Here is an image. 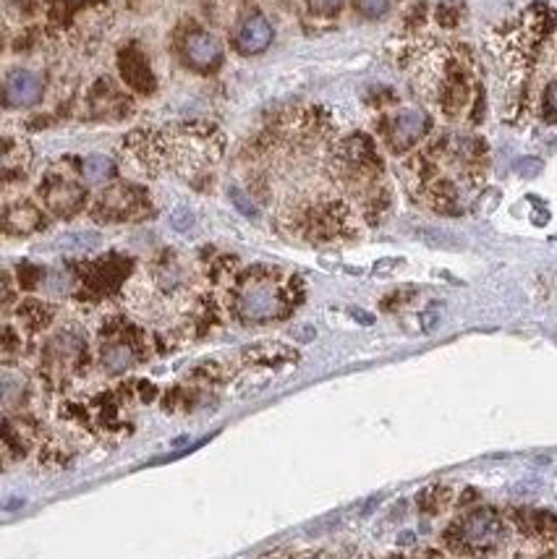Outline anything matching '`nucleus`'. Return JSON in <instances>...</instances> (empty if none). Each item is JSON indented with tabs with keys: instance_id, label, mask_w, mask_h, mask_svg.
Listing matches in <instances>:
<instances>
[{
	"instance_id": "1",
	"label": "nucleus",
	"mask_w": 557,
	"mask_h": 559,
	"mask_svg": "<svg viewBox=\"0 0 557 559\" xmlns=\"http://www.w3.org/2000/svg\"><path fill=\"white\" fill-rule=\"evenodd\" d=\"M416 82L429 103L448 118H459L476 92L474 61L466 48L429 43L416 52Z\"/></svg>"
},
{
	"instance_id": "19",
	"label": "nucleus",
	"mask_w": 557,
	"mask_h": 559,
	"mask_svg": "<svg viewBox=\"0 0 557 559\" xmlns=\"http://www.w3.org/2000/svg\"><path fill=\"white\" fill-rule=\"evenodd\" d=\"M228 197H230V202H234V207L238 212H244V215H247V217H257V207H254V204H251V199L244 194L241 189H238V186H234V189L228 191Z\"/></svg>"
},
{
	"instance_id": "18",
	"label": "nucleus",
	"mask_w": 557,
	"mask_h": 559,
	"mask_svg": "<svg viewBox=\"0 0 557 559\" xmlns=\"http://www.w3.org/2000/svg\"><path fill=\"white\" fill-rule=\"evenodd\" d=\"M459 19H461V5L459 3H442V5H437V22H440L442 26H455L459 24Z\"/></svg>"
},
{
	"instance_id": "2",
	"label": "nucleus",
	"mask_w": 557,
	"mask_h": 559,
	"mask_svg": "<svg viewBox=\"0 0 557 559\" xmlns=\"http://www.w3.org/2000/svg\"><path fill=\"white\" fill-rule=\"evenodd\" d=\"M508 525L493 508L471 510L448 528L446 542L459 557H489L506 544Z\"/></svg>"
},
{
	"instance_id": "17",
	"label": "nucleus",
	"mask_w": 557,
	"mask_h": 559,
	"mask_svg": "<svg viewBox=\"0 0 557 559\" xmlns=\"http://www.w3.org/2000/svg\"><path fill=\"white\" fill-rule=\"evenodd\" d=\"M393 9V0H356V11L364 19H382Z\"/></svg>"
},
{
	"instance_id": "10",
	"label": "nucleus",
	"mask_w": 557,
	"mask_h": 559,
	"mask_svg": "<svg viewBox=\"0 0 557 559\" xmlns=\"http://www.w3.org/2000/svg\"><path fill=\"white\" fill-rule=\"evenodd\" d=\"M118 69H121L123 82L137 92H152L155 90V76L150 71V61L144 58V52L137 48V45H129V48L121 50L118 56Z\"/></svg>"
},
{
	"instance_id": "23",
	"label": "nucleus",
	"mask_w": 557,
	"mask_h": 559,
	"mask_svg": "<svg viewBox=\"0 0 557 559\" xmlns=\"http://www.w3.org/2000/svg\"><path fill=\"white\" fill-rule=\"evenodd\" d=\"M545 105H547V110L553 112V118H557V82H553L545 90Z\"/></svg>"
},
{
	"instance_id": "3",
	"label": "nucleus",
	"mask_w": 557,
	"mask_h": 559,
	"mask_svg": "<svg viewBox=\"0 0 557 559\" xmlns=\"http://www.w3.org/2000/svg\"><path fill=\"white\" fill-rule=\"evenodd\" d=\"M288 293L277 285L273 277H249L244 280L236 293L234 309L241 322L247 324H268L288 314Z\"/></svg>"
},
{
	"instance_id": "9",
	"label": "nucleus",
	"mask_w": 557,
	"mask_h": 559,
	"mask_svg": "<svg viewBox=\"0 0 557 559\" xmlns=\"http://www.w3.org/2000/svg\"><path fill=\"white\" fill-rule=\"evenodd\" d=\"M270 43H273V26L262 13H251L236 29V50L244 56H257V52L268 50Z\"/></svg>"
},
{
	"instance_id": "21",
	"label": "nucleus",
	"mask_w": 557,
	"mask_h": 559,
	"mask_svg": "<svg viewBox=\"0 0 557 559\" xmlns=\"http://www.w3.org/2000/svg\"><path fill=\"white\" fill-rule=\"evenodd\" d=\"M170 219H174L176 230H189L191 225H194V215H191V212L183 210V207H178Z\"/></svg>"
},
{
	"instance_id": "11",
	"label": "nucleus",
	"mask_w": 557,
	"mask_h": 559,
	"mask_svg": "<svg viewBox=\"0 0 557 559\" xmlns=\"http://www.w3.org/2000/svg\"><path fill=\"white\" fill-rule=\"evenodd\" d=\"M99 361H103V369H108L110 374H121V371L131 369L137 364V348L129 341L116 337V341L103 345Z\"/></svg>"
},
{
	"instance_id": "6",
	"label": "nucleus",
	"mask_w": 557,
	"mask_h": 559,
	"mask_svg": "<svg viewBox=\"0 0 557 559\" xmlns=\"http://www.w3.org/2000/svg\"><path fill=\"white\" fill-rule=\"evenodd\" d=\"M39 194H43L45 207L58 217H74L76 212L84 210V202H87V191L82 186L58 176H50L43 183V189H39Z\"/></svg>"
},
{
	"instance_id": "7",
	"label": "nucleus",
	"mask_w": 557,
	"mask_h": 559,
	"mask_svg": "<svg viewBox=\"0 0 557 559\" xmlns=\"http://www.w3.org/2000/svg\"><path fill=\"white\" fill-rule=\"evenodd\" d=\"M183 56L194 69H215L223 58V45L210 32L194 29L183 37Z\"/></svg>"
},
{
	"instance_id": "13",
	"label": "nucleus",
	"mask_w": 557,
	"mask_h": 559,
	"mask_svg": "<svg viewBox=\"0 0 557 559\" xmlns=\"http://www.w3.org/2000/svg\"><path fill=\"white\" fill-rule=\"evenodd\" d=\"M244 358H247V361H251V364L277 366V364L296 361V353L288 350L281 343H273V345H254V348L244 350Z\"/></svg>"
},
{
	"instance_id": "20",
	"label": "nucleus",
	"mask_w": 557,
	"mask_h": 559,
	"mask_svg": "<svg viewBox=\"0 0 557 559\" xmlns=\"http://www.w3.org/2000/svg\"><path fill=\"white\" fill-rule=\"evenodd\" d=\"M341 3L343 0H307L309 11L315 13V16H335V13L341 11Z\"/></svg>"
},
{
	"instance_id": "16",
	"label": "nucleus",
	"mask_w": 557,
	"mask_h": 559,
	"mask_svg": "<svg viewBox=\"0 0 557 559\" xmlns=\"http://www.w3.org/2000/svg\"><path fill=\"white\" fill-rule=\"evenodd\" d=\"M264 559H343L330 549H294V551H275Z\"/></svg>"
},
{
	"instance_id": "8",
	"label": "nucleus",
	"mask_w": 557,
	"mask_h": 559,
	"mask_svg": "<svg viewBox=\"0 0 557 559\" xmlns=\"http://www.w3.org/2000/svg\"><path fill=\"white\" fill-rule=\"evenodd\" d=\"M39 97H43V82L37 73L16 69L5 76V105L9 108H29L39 103Z\"/></svg>"
},
{
	"instance_id": "24",
	"label": "nucleus",
	"mask_w": 557,
	"mask_h": 559,
	"mask_svg": "<svg viewBox=\"0 0 557 559\" xmlns=\"http://www.w3.org/2000/svg\"><path fill=\"white\" fill-rule=\"evenodd\" d=\"M61 3H71V0H61Z\"/></svg>"
},
{
	"instance_id": "15",
	"label": "nucleus",
	"mask_w": 557,
	"mask_h": 559,
	"mask_svg": "<svg viewBox=\"0 0 557 559\" xmlns=\"http://www.w3.org/2000/svg\"><path fill=\"white\" fill-rule=\"evenodd\" d=\"M19 319H22L29 330H45L50 324L52 311L39 301H24L19 306Z\"/></svg>"
},
{
	"instance_id": "14",
	"label": "nucleus",
	"mask_w": 557,
	"mask_h": 559,
	"mask_svg": "<svg viewBox=\"0 0 557 559\" xmlns=\"http://www.w3.org/2000/svg\"><path fill=\"white\" fill-rule=\"evenodd\" d=\"M82 173H84V178H87V183L99 186V183L110 181V178L116 176V165H112L110 157H105V155H92V157L84 159Z\"/></svg>"
},
{
	"instance_id": "22",
	"label": "nucleus",
	"mask_w": 557,
	"mask_h": 559,
	"mask_svg": "<svg viewBox=\"0 0 557 559\" xmlns=\"http://www.w3.org/2000/svg\"><path fill=\"white\" fill-rule=\"evenodd\" d=\"M515 170H519L523 178H534L536 173L542 170V163H540V159H534V157H526V159H521L519 165H515Z\"/></svg>"
},
{
	"instance_id": "5",
	"label": "nucleus",
	"mask_w": 557,
	"mask_h": 559,
	"mask_svg": "<svg viewBox=\"0 0 557 559\" xmlns=\"http://www.w3.org/2000/svg\"><path fill=\"white\" fill-rule=\"evenodd\" d=\"M144 212V197L137 186H112L97 199L95 217L105 223H123V219L139 217Z\"/></svg>"
},
{
	"instance_id": "12",
	"label": "nucleus",
	"mask_w": 557,
	"mask_h": 559,
	"mask_svg": "<svg viewBox=\"0 0 557 559\" xmlns=\"http://www.w3.org/2000/svg\"><path fill=\"white\" fill-rule=\"evenodd\" d=\"M39 225H43V212H39L35 204L19 202L5 210V230L9 233L26 236V233H35Z\"/></svg>"
},
{
	"instance_id": "4",
	"label": "nucleus",
	"mask_w": 557,
	"mask_h": 559,
	"mask_svg": "<svg viewBox=\"0 0 557 559\" xmlns=\"http://www.w3.org/2000/svg\"><path fill=\"white\" fill-rule=\"evenodd\" d=\"M429 116L422 108H401L388 118L384 142L393 152H408L427 136Z\"/></svg>"
}]
</instances>
